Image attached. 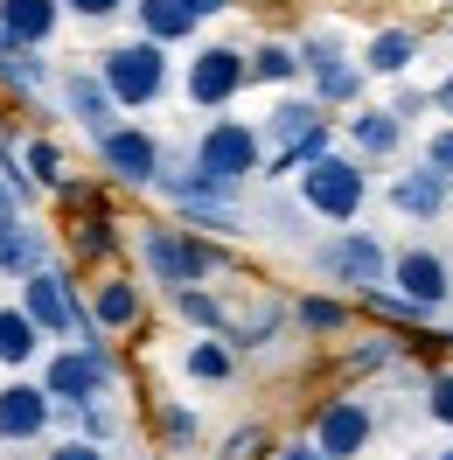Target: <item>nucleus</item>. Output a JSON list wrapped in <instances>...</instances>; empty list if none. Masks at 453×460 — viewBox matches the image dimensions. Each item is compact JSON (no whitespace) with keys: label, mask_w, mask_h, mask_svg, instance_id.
<instances>
[{"label":"nucleus","mask_w":453,"mask_h":460,"mask_svg":"<svg viewBox=\"0 0 453 460\" xmlns=\"http://www.w3.org/2000/svg\"><path fill=\"white\" fill-rule=\"evenodd\" d=\"M140 265L154 272V287H202L209 272H224V252L202 237V230H182V224H147L140 230Z\"/></svg>","instance_id":"obj_1"},{"label":"nucleus","mask_w":453,"mask_h":460,"mask_svg":"<svg viewBox=\"0 0 453 460\" xmlns=\"http://www.w3.org/2000/svg\"><path fill=\"white\" fill-rule=\"evenodd\" d=\"M258 133L280 146L265 174H272V181H286V174L314 168V161L328 154V105H321V98H280V105L265 112V126H258Z\"/></svg>","instance_id":"obj_2"},{"label":"nucleus","mask_w":453,"mask_h":460,"mask_svg":"<svg viewBox=\"0 0 453 460\" xmlns=\"http://www.w3.org/2000/svg\"><path fill=\"white\" fill-rule=\"evenodd\" d=\"M307 265L328 279V287H342V293H377V287H391V252L369 237V230H335V237H321L307 252Z\"/></svg>","instance_id":"obj_3"},{"label":"nucleus","mask_w":453,"mask_h":460,"mask_svg":"<svg viewBox=\"0 0 453 460\" xmlns=\"http://www.w3.org/2000/svg\"><path fill=\"white\" fill-rule=\"evenodd\" d=\"M42 391L57 398V419H70V411H84V404L105 398V391H112V349H105V335H84V342H70L63 356H49Z\"/></svg>","instance_id":"obj_4"},{"label":"nucleus","mask_w":453,"mask_h":460,"mask_svg":"<svg viewBox=\"0 0 453 460\" xmlns=\"http://www.w3.org/2000/svg\"><path fill=\"white\" fill-rule=\"evenodd\" d=\"M98 77H105V91L119 98V112H140L154 98H168V42H154V35L119 42V49L98 57Z\"/></svg>","instance_id":"obj_5"},{"label":"nucleus","mask_w":453,"mask_h":460,"mask_svg":"<svg viewBox=\"0 0 453 460\" xmlns=\"http://www.w3.org/2000/svg\"><path fill=\"white\" fill-rule=\"evenodd\" d=\"M369 196V174L356 154H321L314 168H300V209L321 224H356Z\"/></svg>","instance_id":"obj_6"},{"label":"nucleus","mask_w":453,"mask_h":460,"mask_svg":"<svg viewBox=\"0 0 453 460\" xmlns=\"http://www.w3.org/2000/svg\"><path fill=\"white\" fill-rule=\"evenodd\" d=\"M189 168L209 174L217 189H244V174L265 168V133L244 126V119H217V126L196 140V161H189Z\"/></svg>","instance_id":"obj_7"},{"label":"nucleus","mask_w":453,"mask_h":460,"mask_svg":"<svg viewBox=\"0 0 453 460\" xmlns=\"http://www.w3.org/2000/svg\"><path fill=\"white\" fill-rule=\"evenodd\" d=\"M22 307H29V321L42 328V335H105L98 321H91V300H77V287H70V272H57V265H42V272H29L22 279Z\"/></svg>","instance_id":"obj_8"},{"label":"nucleus","mask_w":453,"mask_h":460,"mask_svg":"<svg viewBox=\"0 0 453 460\" xmlns=\"http://www.w3.org/2000/svg\"><path fill=\"white\" fill-rule=\"evenodd\" d=\"M244 84H252V57H244V49L209 42V49L189 57V105H196V112H224Z\"/></svg>","instance_id":"obj_9"},{"label":"nucleus","mask_w":453,"mask_h":460,"mask_svg":"<svg viewBox=\"0 0 453 460\" xmlns=\"http://www.w3.org/2000/svg\"><path fill=\"white\" fill-rule=\"evenodd\" d=\"M98 161H105V174H112V181H126V189H154V181L168 174L161 140H154L147 126H112V133L98 140Z\"/></svg>","instance_id":"obj_10"},{"label":"nucleus","mask_w":453,"mask_h":460,"mask_svg":"<svg viewBox=\"0 0 453 460\" xmlns=\"http://www.w3.org/2000/svg\"><path fill=\"white\" fill-rule=\"evenodd\" d=\"M391 287L404 293L412 307L440 314L453 300V265L440 259V252H425V244H404V252H391Z\"/></svg>","instance_id":"obj_11"},{"label":"nucleus","mask_w":453,"mask_h":460,"mask_svg":"<svg viewBox=\"0 0 453 460\" xmlns=\"http://www.w3.org/2000/svg\"><path fill=\"white\" fill-rule=\"evenodd\" d=\"M369 432H377V411H369L363 398H328L321 411H314V432H307V439L328 460H356L369 447Z\"/></svg>","instance_id":"obj_12"},{"label":"nucleus","mask_w":453,"mask_h":460,"mask_svg":"<svg viewBox=\"0 0 453 460\" xmlns=\"http://www.w3.org/2000/svg\"><path fill=\"white\" fill-rule=\"evenodd\" d=\"M49 419H57V398H49L42 384L14 376V384L0 391V439H7V447H29V439H42V432H49Z\"/></svg>","instance_id":"obj_13"},{"label":"nucleus","mask_w":453,"mask_h":460,"mask_svg":"<svg viewBox=\"0 0 453 460\" xmlns=\"http://www.w3.org/2000/svg\"><path fill=\"white\" fill-rule=\"evenodd\" d=\"M57 91H63V112L77 119L91 140H105V133L119 126V98L105 91V77H98V70H63Z\"/></svg>","instance_id":"obj_14"},{"label":"nucleus","mask_w":453,"mask_h":460,"mask_svg":"<svg viewBox=\"0 0 453 460\" xmlns=\"http://www.w3.org/2000/svg\"><path fill=\"white\" fill-rule=\"evenodd\" d=\"M209 14H224V0H133V22L154 42H189Z\"/></svg>","instance_id":"obj_15"},{"label":"nucleus","mask_w":453,"mask_h":460,"mask_svg":"<svg viewBox=\"0 0 453 460\" xmlns=\"http://www.w3.org/2000/svg\"><path fill=\"white\" fill-rule=\"evenodd\" d=\"M147 314V293L126 279V272H105L98 287H91V321L105 328V335H126V328H140Z\"/></svg>","instance_id":"obj_16"},{"label":"nucleus","mask_w":453,"mask_h":460,"mask_svg":"<svg viewBox=\"0 0 453 460\" xmlns=\"http://www.w3.org/2000/svg\"><path fill=\"white\" fill-rule=\"evenodd\" d=\"M447 196H453V181L440 168H425V161L391 181V209H397V217H412V224H432V217L447 209Z\"/></svg>","instance_id":"obj_17"},{"label":"nucleus","mask_w":453,"mask_h":460,"mask_svg":"<svg viewBox=\"0 0 453 460\" xmlns=\"http://www.w3.org/2000/svg\"><path fill=\"white\" fill-rule=\"evenodd\" d=\"M63 22V0H0V35L14 49H42Z\"/></svg>","instance_id":"obj_18"},{"label":"nucleus","mask_w":453,"mask_h":460,"mask_svg":"<svg viewBox=\"0 0 453 460\" xmlns=\"http://www.w3.org/2000/svg\"><path fill=\"white\" fill-rule=\"evenodd\" d=\"M42 265H49V237H42L29 217H7V224H0V272H7V279H29Z\"/></svg>","instance_id":"obj_19"},{"label":"nucleus","mask_w":453,"mask_h":460,"mask_svg":"<svg viewBox=\"0 0 453 460\" xmlns=\"http://www.w3.org/2000/svg\"><path fill=\"white\" fill-rule=\"evenodd\" d=\"M349 146H356L363 161H384V154H397V146H404V119H397L391 105H369V112L349 119Z\"/></svg>","instance_id":"obj_20"},{"label":"nucleus","mask_w":453,"mask_h":460,"mask_svg":"<svg viewBox=\"0 0 453 460\" xmlns=\"http://www.w3.org/2000/svg\"><path fill=\"white\" fill-rule=\"evenodd\" d=\"M412 57H419V29H377L363 49V70L369 77H404Z\"/></svg>","instance_id":"obj_21"},{"label":"nucleus","mask_w":453,"mask_h":460,"mask_svg":"<svg viewBox=\"0 0 453 460\" xmlns=\"http://www.w3.org/2000/svg\"><path fill=\"white\" fill-rule=\"evenodd\" d=\"M35 356H42V328L29 321V307H0V363L29 370Z\"/></svg>","instance_id":"obj_22"},{"label":"nucleus","mask_w":453,"mask_h":460,"mask_svg":"<svg viewBox=\"0 0 453 460\" xmlns=\"http://www.w3.org/2000/svg\"><path fill=\"white\" fill-rule=\"evenodd\" d=\"M174 314L189 328H202V335H230V307L209 287H174Z\"/></svg>","instance_id":"obj_23"},{"label":"nucleus","mask_w":453,"mask_h":460,"mask_svg":"<svg viewBox=\"0 0 453 460\" xmlns=\"http://www.w3.org/2000/svg\"><path fill=\"white\" fill-rule=\"evenodd\" d=\"M182 370L196 376V384H224V376L237 370V349H230L224 335H202V342L182 349Z\"/></svg>","instance_id":"obj_24"},{"label":"nucleus","mask_w":453,"mask_h":460,"mask_svg":"<svg viewBox=\"0 0 453 460\" xmlns=\"http://www.w3.org/2000/svg\"><path fill=\"white\" fill-rule=\"evenodd\" d=\"M70 252H77L84 265H91V259H112V252H119V224L105 217V209H91L84 224L70 230Z\"/></svg>","instance_id":"obj_25"},{"label":"nucleus","mask_w":453,"mask_h":460,"mask_svg":"<svg viewBox=\"0 0 453 460\" xmlns=\"http://www.w3.org/2000/svg\"><path fill=\"white\" fill-rule=\"evenodd\" d=\"M342 63H349V49H342L335 29L300 35V70H307V84H314V77H328V70H342Z\"/></svg>","instance_id":"obj_26"},{"label":"nucleus","mask_w":453,"mask_h":460,"mask_svg":"<svg viewBox=\"0 0 453 460\" xmlns=\"http://www.w3.org/2000/svg\"><path fill=\"white\" fill-rule=\"evenodd\" d=\"M252 77H258V84H293V77H307V70H300V49L258 42V49H252Z\"/></svg>","instance_id":"obj_27"},{"label":"nucleus","mask_w":453,"mask_h":460,"mask_svg":"<svg viewBox=\"0 0 453 460\" xmlns=\"http://www.w3.org/2000/svg\"><path fill=\"white\" fill-rule=\"evenodd\" d=\"M293 321H300L307 335H342V328H349V307H342V300H328V293H307V300L293 307Z\"/></svg>","instance_id":"obj_28"},{"label":"nucleus","mask_w":453,"mask_h":460,"mask_svg":"<svg viewBox=\"0 0 453 460\" xmlns=\"http://www.w3.org/2000/svg\"><path fill=\"white\" fill-rule=\"evenodd\" d=\"M0 77L14 91H42L49 84V63H42V49H7V57H0Z\"/></svg>","instance_id":"obj_29"},{"label":"nucleus","mask_w":453,"mask_h":460,"mask_svg":"<svg viewBox=\"0 0 453 460\" xmlns=\"http://www.w3.org/2000/svg\"><path fill=\"white\" fill-rule=\"evenodd\" d=\"M363 307L369 314H384L391 328H425V307H412L397 287H377V293H363Z\"/></svg>","instance_id":"obj_30"},{"label":"nucleus","mask_w":453,"mask_h":460,"mask_svg":"<svg viewBox=\"0 0 453 460\" xmlns=\"http://www.w3.org/2000/svg\"><path fill=\"white\" fill-rule=\"evenodd\" d=\"M363 63H342V70H328V77H314V98L321 105H356V91H363Z\"/></svg>","instance_id":"obj_31"},{"label":"nucleus","mask_w":453,"mask_h":460,"mask_svg":"<svg viewBox=\"0 0 453 460\" xmlns=\"http://www.w3.org/2000/svg\"><path fill=\"white\" fill-rule=\"evenodd\" d=\"M22 161H29V181H42V189H63V181H70L57 140H29V146H22Z\"/></svg>","instance_id":"obj_32"},{"label":"nucleus","mask_w":453,"mask_h":460,"mask_svg":"<svg viewBox=\"0 0 453 460\" xmlns=\"http://www.w3.org/2000/svg\"><path fill=\"white\" fill-rule=\"evenodd\" d=\"M217 460H272V439H265V426H237Z\"/></svg>","instance_id":"obj_33"},{"label":"nucleus","mask_w":453,"mask_h":460,"mask_svg":"<svg viewBox=\"0 0 453 460\" xmlns=\"http://www.w3.org/2000/svg\"><path fill=\"white\" fill-rule=\"evenodd\" d=\"M425 411H432L440 426H453V370H432V376H425Z\"/></svg>","instance_id":"obj_34"},{"label":"nucleus","mask_w":453,"mask_h":460,"mask_svg":"<svg viewBox=\"0 0 453 460\" xmlns=\"http://www.w3.org/2000/svg\"><path fill=\"white\" fill-rule=\"evenodd\" d=\"M70 426H77V439H98V447H105V439H112V411H105V404H84V411H70Z\"/></svg>","instance_id":"obj_35"},{"label":"nucleus","mask_w":453,"mask_h":460,"mask_svg":"<svg viewBox=\"0 0 453 460\" xmlns=\"http://www.w3.org/2000/svg\"><path fill=\"white\" fill-rule=\"evenodd\" d=\"M161 432H168V447H189L196 439V411L189 404H161Z\"/></svg>","instance_id":"obj_36"},{"label":"nucleus","mask_w":453,"mask_h":460,"mask_svg":"<svg viewBox=\"0 0 453 460\" xmlns=\"http://www.w3.org/2000/svg\"><path fill=\"white\" fill-rule=\"evenodd\" d=\"M425 168H440V174L453 181V126H440V133L425 140Z\"/></svg>","instance_id":"obj_37"},{"label":"nucleus","mask_w":453,"mask_h":460,"mask_svg":"<svg viewBox=\"0 0 453 460\" xmlns=\"http://www.w3.org/2000/svg\"><path fill=\"white\" fill-rule=\"evenodd\" d=\"M77 22H112V14H126V0H63Z\"/></svg>","instance_id":"obj_38"},{"label":"nucleus","mask_w":453,"mask_h":460,"mask_svg":"<svg viewBox=\"0 0 453 460\" xmlns=\"http://www.w3.org/2000/svg\"><path fill=\"white\" fill-rule=\"evenodd\" d=\"M49 460H105V447L98 439H63V447H49Z\"/></svg>","instance_id":"obj_39"},{"label":"nucleus","mask_w":453,"mask_h":460,"mask_svg":"<svg viewBox=\"0 0 453 460\" xmlns=\"http://www.w3.org/2000/svg\"><path fill=\"white\" fill-rule=\"evenodd\" d=\"M22 202H29V196H22L14 181H0V224H7V217H22Z\"/></svg>","instance_id":"obj_40"},{"label":"nucleus","mask_w":453,"mask_h":460,"mask_svg":"<svg viewBox=\"0 0 453 460\" xmlns=\"http://www.w3.org/2000/svg\"><path fill=\"white\" fill-rule=\"evenodd\" d=\"M272 460H328V454H321L314 439H293V447H280V454H272Z\"/></svg>","instance_id":"obj_41"},{"label":"nucleus","mask_w":453,"mask_h":460,"mask_svg":"<svg viewBox=\"0 0 453 460\" xmlns=\"http://www.w3.org/2000/svg\"><path fill=\"white\" fill-rule=\"evenodd\" d=\"M397 119H412V112H425V91H397V105H391Z\"/></svg>","instance_id":"obj_42"},{"label":"nucleus","mask_w":453,"mask_h":460,"mask_svg":"<svg viewBox=\"0 0 453 460\" xmlns=\"http://www.w3.org/2000/svg\"><path fill=\"white\" fill-rule=\"evenodd\" d=\"M432 105H440V112H453V77L440 84V98H432Z\"/></svg>","instance_id":"obj_43"},{"label":"nucleus","mask_w":453,"mask_h":460,"mask_svg":"<svg viewBox=\"0 0 453 460\" xmlns=\"http://www.w3.org/2000/svg\"><path fill=\"white\" fill-rule=\"evenodd\" d=\"M432 460H453V447H440V454H432Z\"/></svg>","instance_id":"obj_44"},{"label":"nucleus","mask_w":453,"mask_h":460,"mask_svg":"<svg viewBox=\"0 0 453 460\" xmlns=\"http://www.w3.org/2000/svg\"><path fill=\"white\" fill-rule=\"evenodd\" d=\"M447 29H453V7H447Z\"/></svg>","instance_id":"obj_45"},{"label":"nucleus","mask_w":453,"mask_h":460,"mask_svg":"<svg viewBox=\"0 0 453 460\" xmlns=\"http://www.w3.org/2000/svg\"><path fill=\"white\" fill-rule=\"evenodd\" d=\"M447 342H453V328H447Z\"/></svg>","instance_id":"obj_46"}]
</instances>
